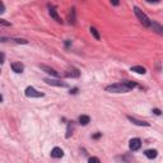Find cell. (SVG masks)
<instances>
[{"label":"cell","instance_id":"10","mask_svg":"<svg viewBox=\"0 0 163 163\" xmlns=\"http://www.w3.org/2000/svg\"><path fill=\"white\" fill-rule=\"evenodd\" d=\"M64 155V152H63V149L61 148H54L52 151H51V157H54V158H61Z\"/></svg>","mask_w":163,"mask_h":163},{"label":"cell","instance_id":"22","mask_svg":"<svg viewBox=\"0 0 163 163\" xmlns=\"http://www.w3.org/2000/svg\"><path fill=\"white\" fill-rule=\"evenodd\" d=\"M0 23H1L3 25H10V23H8V22H5L4 19H0Z\"/></svg>","mask_w":163,"mask_h":163},{"label":"cell","instance_id":"1","mask_svg":"<svg viewBox=\"0 0 163 163\" xmlns=\"http://www.w3.org/2000/svg\"><path fill=\"white\" fill-rule=\"evenodd\" d=\"M106 91L111 92V93H124V92H129V88L124 83H115V84L107 85Z\"/></svg>","mask_w":163,"mask_h":163},{"label":"cell","instance_id":"21","mask_svg":"<svg viewBox=\"0 0 163 163\" xmlns=\"http://www.w3.org/2000/svg\"><path fill=\"white\" fill-rule=\"evenodd\" d=\"M153 112H154V115H157V116H159V115L162 113L161 110H158V108H154V110H153Z\"/></svg>","mask_w":163,"mask_h":163},{"label":"cell","instance_id":"23","mask_svg":"<svg viewBox=\"0 0 163 163\" xmlns=\"http://www.w3.org/2000/svg\"><path fill=\"white\" fill-rule=\"evenodd\" d=\"M70 93H73V94H75V93H78V88H74L73 89L72 92H70Z\"/></svg>","mask_w":163,"mask_h":163},{"label":"cell","instance_id":"20","mask_svg":"<svg viewBox=\"0 0 163 163\" xmlns=\"http://www.w3.org/2000/svg\"><path fill=\"white\" fill-rule=\"evenodd\" d=\"M5 12V6H4V3L0 1V13H4Z\"/></svg>","mask_w":163,"mask_h":163},{"label":"cell","instance_id":"2","mask_svg":"<svg viewBox=\"0 0 163 163\" xmlns=\"http://www.w3.org/2000/svg\"><path fill=\"white\" fill-rule=\"evenodd\" d=\"M134 13H135V15L138 17V19L140 21V23L144 25V27H151V25H152L151 19L146 17L144 13H143V10H140L138 6H134Z\"/></svg>","mask_w":163,"mask_h":163},{"label":"cell","instance_id":"15","mask_svg":"<svg viewBox=\"0 0 163 163\" xmlns=\"http://www.w3.org/2000/svg\"><path fill=\"white\" fill-rule=\"evenodd\" d=\"M73 130H74V124H73V121H72V122H69L68 129H66V135H65L66 138H70V136H72Z\"/></svg>","mask_w":163,"mask_h":163},{"label":"cell","instance_id":"11","mask_svg":"<svg viewBox=\"0 0 163 163\" xmlns=\"http://www.w3.org/2000/svg\"><path fill=\"white\" fill-rule=\"evenodd\" d=\"M144 155L146 158H149V159H154L158 155V152L155 151V149H148V151L144 152Z\"/></svg>","mask_w":163,"mask_h":163},{"label":"cell","instance_id":"24","mask_svg":"<svg viewBox=\"0 0 163 163\" xmlns=\"http://www.w3.org/2000/svg\"><path fill=\"white\" fill-rule=\"evenodd\" d=\"M100 136H101V134L98 133V134H94V135H93V138H94V139H98V138H100Z\"/></svg>","mask_w":163,"mask_h":163},{"label":"cell","instance_id":"9","mask_svg":"<svg viewBox=\"0 0 163 163\" xmlns=\"http://www.w3.org/2000/svg\"><path fill=\"white\" fill-rule=\"evenodd\" d=\"M40 68L42 69V70H45L47 74H50V75H52V76H59V73H57L55 69L50 68V66H47V65H40Z\"/></svg>","mask_w":163,"mask_h":163},{"label":"cell","instance_id":"7","mask_svg":"<svg viewBox=\"0 0 163 163\" xmlns=\"http://www.w3.org/2000/svg\"><path fill=\"white\" fill-rule=\"evenodd\" d=\"M10 66L14 73H23V70H24V65L19 61H13L10 64Z\"/></svg>","mask_w":163,"mask_h":163},{"label":"cell","instance_id":"8","mask_svg":"<svg viewBox=\"0 0 163 163\" xmlns=\"http://www.w3.org/2000/svg\"><path fill=\"white\" fill-rule=\"evenodd\" d=\"M127 120H129L130 122H133L134 125H138V126H151V124H149V122L138 120V119H135V117H133V116H127Z\"/></svg>","mask_w":163,"mask_h":163},{"label":"cell","instance_id":"16","mask_svg":"<svg viewBox=\"0 0 163 163\" xmlns=\"http://www.w3.org/2000/svg\"><path fill=\"white\" fill-rule=\"evenodd\" d=\"M89 31H91V33L93 34V37L96 38V40H100V33H98L97 28H94V27H91V28H89Z\"/></svg>","mask_w":163,"mask_h":163},{"label":"cell","instance_id":"17","mask_svg":"<svg viewBox=\"0 0 163 163\" xmlns=\"http://www.w3.org/2000/svg\"><path fill=\"white\" fill-rule=\"evenodd\" d=\"M122 83H124V84L126 85L127 88H129V91H130V89H133V88H135V87H136V83H134V82H130V80H124Z\"/></svg>","mask_w":163,"mask_h":163},{"label":"cell","instance_id":"19","mask_svg":"<svg viewBox=\"0 0 163 163\" xmlns=\"http://www.w3.org/2000/svg\"><path fill=\"white\" fill-rule=\"evenodd\" d=\"M17 43H23V45H25V43H28V41L27 40H19V38H17V40H14Z\"/></svg>","mask_w":163,"mask_h":163},{"label":"cell","instance_id":"18","mask_svg":"<svg viewBox=\"0 0 163 163\" xmlns=\"http://www.w3.org/2000/svg\"><path fill=\"white\" fill-rule=\"evenodd\" d=\"M88 163H101V161L97 157H92V158H89Z\"/></svg>","mask_w":163,"mask_h":163},{"label":"cell","instance_id":"14","mask_svg":"<svg viewBox=\"0 0 163 163\" xmlns=\"http://www.w3.org/2000/svg\"><path fill=\"white\" fill-rule=\"evenodd\" d=\"M89 121H91V119H89V116H87V115L79 116V124H80V125H88Z\"/></svg>","mask_w":163,"mask_h":163},{"label":"cell","instance_id":"3","mask_svg":"<svg viewBox=\"0 0 163 163\" xmlns=\"http://www.w3.org/2000/svg\"><path fill=\"white\" fill-rule=\"evenodd\" d=\"M24 93L27 97H30V98H40V97H43V93L42 92H38L37 89H34L33 87H27L25 88V91H24Z\"/></svg>","mask_w":163,"mask_h":163},{"label":"cell","instance_id":"12","mask_svg":"<svg viewBox=\"0 0 163 163\" xmlns=\"http://www.w3.org/2000/svg\"><path fill=\"white\" fill-rule=\"evenodd\" d=\"M50 15L51 17H52L54 19H55V21L57 22V23H61V18L59 17V14H57V12H56V9L55 8H50Z\"/></svg>","mask_w":163,"mask_h":163},{"label":"cell","instance_id":"4","mask_svg":"<svg viewBox=\"0 0 163 163\" xmlns=\"http://www.w3.org/2000/svg\"><path fill=\"white\" fill-rule=\"evenodd\" d=\"M140 146H142V140L139 138H134L129 142V148H130V151H133V152L139 151Z\"/></svg>","mask_w":163,"mask_h":163},{"label":"cell","instance_id":"6","mask_svg":"<svg viewBox=\"0 0 163 163\" xmlns=\"http://www.w3.org/2000/svg\"><path fill=\"white\" fill-rule=\"evenodd\" d=\"M65 75L68 76V78H79V76H80V72H79V69L72 66V68H69L68 70H66Z\"/></svg>","mask_w":163,"mask_h":163},{"label":"cell","instance_id":"5","mask_svg":"<svg viewBox=\"0 0 163 163\" xmlns=\"http://www.w3.org/2000/svg\"><path fill=\"white\" fill-rule=\"evenodd\" d=\"M45 82H46L49 85H55V87H63V88L68 87L66 83H64L61 80H57V79H52V78H46L45 79Z\"/></svg>","mask_w":163,"mask_h":163},{"label":"cell","instance_id":"25","mask_svg":"<svg viewBox=\"0 0 163 163\" xmlns=\"http://www.w3.org/2000/svg\"><path fill=\"white\" fill-rule=\"evenodd\" d=\"M4 59H5V56H4V54H1V64L4 63Z\"/></svg>","mask_w":163,"mask_h":163},{"label":"cell","instance_id":"13","mask_svg":"<svg viewBox=\"0 0 163 163\" xmlns=\"http://www.w3.org/2000/svg\"><path fill=\"white\" fill-rule=\"evenodd\" d=\"M130 70L131 72H135V73H138V74H145L146 73V70H145V68H143V66H131L130 68Z\"/></svg>","mask_w":163,"mask_h":163},{"label":"cell","instance_id":"26","mask_svg":"<svg viewBox=\"0 0 163 163\" xmlns=\"http://www.w3.org/2000/svg\"><path fill=\"white\" fill-rule=\"evenodd\" d=\"M112 5H119V1H112Z\"/></svg>","mask_w":163,"mask_h":163}]
</instances>
